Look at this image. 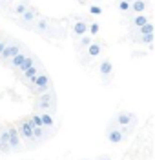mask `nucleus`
<instances>
[{"mask_svg": "<svg viewBox=\"0 0 155 160\" xmlns=\"http://www.w3.org/2000/svg\"><path fill=\"white\" fill-rule=\"evenodd\" d=\"M35 109L37 111H57V93H55L53 88L37 95Z\"/></svg>", "mask_w": 155, "mask_h": 160, "instance_id": "f257e3e1", "label": "nucleus"}, {"mask_svg": "<svg viewBox=\"0 0 155 160\" xmlns=\"http://www.w3.org/2000/svg\"><path fill=\"white\" fill-rule=\"evenodd\" d=\"M51 86V80H49V75L48 73H39L35 80H33V86H31V91L35 93V95H39V93H44V91H48Z\"/></svg>", "mask_w": 155, "mask_h": 160, "instance_id": "f03ea898", "label": "nucleus"}, {"mask_svg": "<svg viewBox=\"0 0 155 160\" xmlns=\"http://www.w3.org/2000/svg\"><path fill=\"white\" fill-rule=\"evenodd\" d=\"M17 131H18V135H20L22 140H26V142H35V138H33V126L29 124L28 118H24V120L18 122Z\"/></svg>", "mask_w": 155, "mask_h": 160, "instance_id": "7ed1b4c3", "label": "nucleus"}, {"mask_svg": "<svg viewBox=\"0 0 155 160\" xmlns=\"http://www.w3.org/2000/svg\"><path fill=\"white\" fill-rule=\"evenodd\" d=\"M8 140H9V148L11 151H20L22 149V138L18 135V131L15 126H9L8 128Z\"/></svg>", "mask_w": 155, "mask_h": 160, "instance_id": "20e7f679", "label": "nucleus"}, {"mask_svg": "<svg viewBox=\"0 0 155 160\" xmlns=\"http://www.w3.org/2000/svg\"><path fill=\"white\" fill-rule=\"evenodd\" d=\"M39 17H40V15H39V11L35 9L33 6H28V9L20 15V20H18V22H20L22 26H31L35 20L39 18Z\"/></svg>", "mask_w": 155, "mask_h": 160, "instance_id": "39448f33", "label": "nucleus"}, {"mask_svg": "<svg viewBox=\"0 0 155 160\" xmlns=\"http://www.w3.org/2000/svg\"><path fill=\"white\" fill-rule=\"evenodd\" d=\"M22 51V46L20 44H6V48L2 49V53H0V58L2 60H9V58H13L17 53H20Z\"/></svg>", "mask_w": 155, "mask_h": 160, "instance_id": "423d86ee", "label": "nucleus"}, {"mask_svg": "<svg viewBox=\"0 0 155 160\" xmlns=\"http://www.w3.org/2000/svg\"><path fill=\"white\" fill-rule=\"evenodd\" d=\"M99 75L104 78V82H108L110 77L113 75V66H111V62L108 58H104L102 62H101V66H99Z\"/></svg>", "mask_w": 155, "mask_h": 160, "instance_id": "0eeeda50", "label": "nucleus"}, {"mask_svg": "<svg viewBox=\"0 0 155 160\" xmlns=\"http://www.w3.org/2000/svg\"><path fill=\"white\" fill-rule=\"evenodd\" d=\"M71 33L75 35V37H82V35H86V33H88V22L77 18L71 24Z\"/></svg>", "mask_w": 155, "mask_h": 160, "instance_id": "6e6552de", "label": "nucleus"}, {"mask_svg": "<svg viewBox=\"0 0 155 160\" xmlns=\"http://www.w3.org/2000/svg\"><path fill=\"white\" fill-rule=\"evenodd\" d=\"M39 115H40V120H42L44 129H46V131L53 129V126H55V115H53L51 111H40Z\"/></svg>", "mask_w": 155, "mask_h": 160, "instance_id": "1a4fd4ad", "label": "nucleus"}, {"mask_svg": "<svg viewBox=\"0 0 155 160\" xmlns=\"http://www.w3.org/2000/svg\"><path fill=\"white\" fill-rule=\"evenodd\" d=\"M51 29V26H49V20L44 18V17H39V18L35 20V31L37 33H42V35H48Z\"/></svg>", "mask_w": 155, "mask_h": 160, "instance_id": "9d476101", "label": "nucleus"}, {"mask_svg": "<svg viewBox=\"0 0 155 160\" xmlns=\"http://www.w3.org/2000/svg\"><path fill=\"white\" fill-rule=\"evenodd\" d=\"M106 138H108L110 144H121V142L124 140V135L117 129V128H113V129L110 128V129L106 131Z\"/></svg>", "mask_w": 155, "mask_h": 160, "instance_id": "9b49d317", "label": "nucleus"}, {"mask_svg": "<svg viewBox=\"0 0 155 160\" xmlns=\"http://www.w3.org/2000/svg\"><path fill=\"white\" fill-rule=\"evenodd\" d=\"M101 53H102V46H101L99 42H91V44L86 48V57H88V58H97Z\"/></svg>", "mask_w": 155, "mask_h": 160, "instance_id": "f8f14e48", "label": "nucleus"}, {"mask_svg": "<svg viewBox=\"0 0 155 160\" xmlns=\"http://www.w3.org/2000/svg\"><path fill=\"white\" fill-rule=\"evenodd\" d=\"M0 153H4V155L11 153L9 140H8V129H0Z\"/></svg>", "mask_w": 155, "mask_h": 160, "instance_id": "ddd939ff", "label": "nucleus"}, {"mask_svg": "<svg viewBox=\"0 0 155 160\" xmlns=\"http://www.w3.org/2000/svg\"><path fill=\"white\" fill-rule=\"evenodd\" d=\"M39 73H40V71H39V66H37V64H33L31 68H28L26 71H22L24 78L28 80V84H29V86H33V80H35V77H37Z\"/></svg>", "mask_w": 155, "mask_h": 160, "instance_id": "4468645a", "label": "nucleus"}, {"mask_svg": "<svg viewBox=\"0 0 155 160\" xmlns=\"http://www.w3.org/2000/svg\"><path fill=\"white\" fill-rule=\"evenodd\" d=\"M132 117H133V113H130V111H121V113H117L115 115V124L117 126H126L130 120H132Z\"/></svg>", "mask_w": 155, "mask_h": 160, "instance_id": "2eb2a0df", "label": "nucleus"}, {"mask_svg": "<svg viewBox=\"0 0 155 160\" xmlns=\"http://www.w3.org/2000/svg\"><path fill=\"white\" fill-rule=\"evenodd\" d=\"M146 22H150L148 15H144V13H135V15H133V18H132V26H133L135 29H137V28L144 26Z\"/></svg>", "mask_w": 155, "mask_h": 160, "instance_id": "dca6fc26", "label": "nucleus"}, {"mask_svg": "<svg viewBox=\"0 0 155 160\" xmlns=\"http://www.w3.org/2000/svg\"><path fill=\"white\" fill-rule=\"evenodd\" d=\"M77 38H79V42H77V49H79V51L86 49V48L93 42V37L90 35V33H86V35H82V37H77Z\"/></svg>", "mask_w": 155, "mask_h": 160, "instance_id": "f3484780", "label": "nucleus"}, {"mask_svg": "<svg viewBox=\"0 0 155 160\" xmlns=\"http://www.w3.org/2000/svg\"><path fill=\"white\" fill-rule=\"evenodd\" d=\"M135 126H137V117H132V120L126 124V126H119V131L122 133V135H130V133H133V129H135Z\"/></svg>", "mask_w": 155, "mask_h": 160, "instance_id": "a211bd4d", "label": "nucleus"}, {"mask_svg": "<svg viewBox=\"0 0 155 160\" xmlns=\"http://www.w3.org/2000/svg\"><path fill=\"white\" fill-rule=\"evenodd\" d=\"M26 57H28V53H26V51H20V53H17V55H15L13 58H9V60H11V62H9V66L13 68V69H17V68L20 66L22 62L26 60Z\"/></svg>", "mask_w": 155, "mask_h": 160, "instance_id": "6ab92c4d", "label": "nucleus"}, {"mask_svg": "<svg viewBox=\"0 0 155 160\" xmlns=\"http://www.w3.org/2000/svg\"><path fill=\"white\" fill-rule=\"evenodd\" d=\"M130 8H132V13H144L146 9V0H133L132 4H130Z\"/></svg>", "mask_w": 155, "mask_h": 160, "instance_id": "aec40b11", "label": "nucleus"}, {"mask_svg": "<svg viewBox=\"0 0 155 160\" xmlns=\"http://www.w3.org/2000/svg\"><path fill=\"white\" fill-rule=\"evenodd\" d=\"M46 133H48V131L44 129V128L33 126V138H35V142H44V140H46Z\"/></svg>", "mask_w": 155, "mask_h": 160, "instance_id": "412c9836", "label": "nucleus"}, {"mask_svg": "<svg viewBox=\"0 0 155 160\" xmlns=\"http://www.w3.org/2000/svg\"><path fill=\"white\" fill-rule=\"evenodd\" d=\"M28 6H29V2H28V0H22V2H18V4H15V6H13V15L20 17L22 13L28 9Z\"/></svg>", "mask_w": 155, "mask_h": 160, "instance_id": "4be33fe9", "label": "nucleus"}, {"mask_svg": "<svg viewBox=\"0 0 155 160\" xmlns=\"http://www.w3.org/2000/svg\"><path fill=\"white\" fill-rule=\"evenodd\" d=\"M153 24H152V22H146L144 26H141V28H137V33H139V35H141V37H142V35H148V33H153Z\"/></svg>", "mask_w": 155, "mask_h": 160, "instance_id": "5701e85b", "label": "nucleus"}, {"mask_svg": "<svg viewBox=\"0 0 155 160\" xmlns=\"http://www.w3.org/2000/svg\"><path fill=\"white\" fill-rule=\"evenodd\" d=\"M33 64H37V58H35V57H26V60L22 62V64L18 66V68H17V69H20V71H26L28 68H31Z\"/></svg>", "mask_w": 155, "mask_h": 160, "instance_id": "b1692460", "label": "nucleus"}, {"mask_svg": "<svg viewBox=\"0 0 155 160\" xmlns=\"http://www.w3.org/2000/svg\"><path fill=\"white\" fill-rule=\"evenodd\" d=\"M117 8L121 13H132V8H130V2H126V0H119L117 2Z\"/></svg>", "mask_w": 155, "mask_h": 160, "instance_id": "393cba45", "label": "nucleus"}, {"mask_svg": "<svg viewBox=\"0 0 155 160\" xmlns=\"http://www.w3.org/2000/svg\"><path fill=\"white\" fill-rule=\"evenodd\" d=\"M28 120H29L31 126H39V128H44V126H42V120H40V115H39V113H33V115H31Z\"/></svg>", "mask_w": 155, "mask_h": 160, "instance_id": "a878e982", "label": "nucleus"}, {"mask_svg": "<svg viewBox=\"0 0 155 160\" xmlns=\"http://www.w3.org/2000/svg\"><path fill=\"white\" fill-rule=\"evenodd\" d=\"M99 31H101V26H99L97 22H93V24H88V33H90L91 37H97V35H99Z\"/></svg>", "mask_w": 155, "mask_h": 160, "instance_id": "bb28decb", "label": "nucleus"}, {"mask_svg": "<svg viewBox=\"0 0 155 160\" xmlns=\"http://www.w3.org/2000/svg\"><path fill=\"white\" fill-rule=\"evenodd\" d=\"M90 15H93V17H99V15H102V8H101V6H97V4L90 6Z\"/></svg>", "mask_w": 155, "mask_h": 160, "instance_id": "cd10ccee", "label": "nucleus"}, {"mask_svg": "<svg viewBox=\"0 0 155 160\" xmlns=\"http://www.w3.org/2000/svg\"><path fill=\"white\" fill-rule=\"evenodd\" d=\"M141 44H152L153 42V33H148V35H142L141 38H139Z\"/></svg>", "mask_w": 155, "mask_h": 160, "instance_id": "c85d7f7f", "label": "nucleus"}, {"mask_svg": "<svg viewBox=\"0 0 155 160\" xmlns=\"http://www.w3.org/2000/svg\"><path fill=\"white\" fill-rule=\"evenodd\" d=\"M6 44H8L6 40H4V38H0V53H2V49H4V48H6Z\"/></svg>", "mask_w": 155, "mask_h": 160, "instance_id": "c756f323", "label": "nucleus"}, {"mask_svg": "<svg viewBox=\"0 0 155 160\" xmlns=\"http://www.w3.org/2000/svg\"><path fill=\"white\" fill-rule=\"evenodd\" d=\"M97 160H111V158H110L108 155H102V157H99V158H97Z\"/></svg>", "mask_w": 155, "mask_h": 160, "instance_id": "7c9ffc66", "label": "nucleus"}, {"mask_svg": "<svg viewBox=\"0 0 155 160\" xmlns=\"http://www.w3.org/2000/svg\"><path fill=\"white\" fill-rule=\"evenodd\" d=\"M4 2H8V4H13V2H15V0H4Z\"/></svg>", "mask_w": 155, "mask_h": 160, "instance_id": "2f4dec72", "label": "nucleus"}, {"mask_svg": "<svg viewBox=\"0 0 155 160\" xmlns=\"http://www.w3.org/2000/svg\"><path fill=\"white\" fill-rule=\"evenodd\" d=\"M126 2H130V4H132V2H133V0H126Z\"/></svg>", "mask_w": 155, "mask_h": 160, "instance_id": "473e14b6", "label": "nucleus"}, {"mask_svg": "<svg viewBox=\"0 0 155 160\" xmlns=\"http://www.w3.org/2000/svg\"><path fill=\"white\" fill-rule=\"evenodd\" d=\"M82 160H90V158H82Z\"/></svg>", "mask_w": 155, "mask_h": 160, "instance_id": "72a5a7b5", "label": "nucleus"}, {"mask_svg": "<svg viewBox=\"0 0 155 160\" xmlns=\"http://www.w3.org/2000/svg\"><path fill=\"white\" fill-rule=\"evenodd\" d=\"M93 2H99V0H93Z\"/></svg>", "mask_w": 155, "mask_h": 160, "instance_id": "f704fd0d", "label": "nucleus"}]
</instances>
